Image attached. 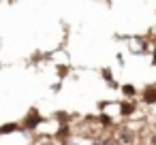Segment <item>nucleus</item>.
Wrapping results in <instances>:
<instances>
[{"instance_id": "1", "label": "nucleus", "mask_w": 156, "mask_h": 145, "mask_svg": "<svg viewBox=\"0 0 156 145\" xmlns=\"http://www.w3.org/2000/svg\"><path fill=\"white\" fill-rule=\"evenodd\" d=\"M111 141H113L115 145H135L137 132H135L130 126H118V128H113Z\"/></svg>"}, {"instance_id": "2", "label": "nucleus", "mask_w": 156, "mask_h": 145, "mask_svg": "<svg viewBox=\"0 0 156 145\" xmlns=\"http://www.w3.org/2000/svg\"><path fill=\"white\" fill-rule=\"evenodd\" d=\"M143 100H145L147 105H154V102H156V88H145V92H143Z\"/></svg>"}, {"instance_id": "3", "label": "nucleus", "mask_w": 156, "mask_h": 145, "mask_svg": "<svg viewBox=\"0 0 156 145\" xmlns=\"http://www.w3.org/2000/svg\"><path fill=\"white\" fill-rule=\"evenodd\" d=\"M92 145H115V143L111 141V136H98L92 141Z\"/></svg>"}, {"instance_id": "4", "label": "nucleus", "mask_w": 156, "mask_h": 145, "mask_svg": "<svg viewBox=\"0 0 156 145\" xmlns=\"http://www.w3.org/2000/svg\"><path fill=\"white\" fill-rule=\"evenodd\" d=\"M120 109H122V113H124V115H130V113L135 111V107H133V105H128V102L120 105Z\"/></svg>"}, {"instance_id": "5", "label": "nucleus", "mask_w": 156, "mask_h": 145, "mask_svg": "<svg viewBox=\"0 0 156 145\" xmlns=\"http://www.w3.org/2000/svg\"><path fill=\"white\" fill-rule=\"evenodd\" d=\"M122 90H124V94H126V96H135V88H133V85H124Z\"/></svg>"}, {"instance_id": "6", "label": "nucleus", "mask_w": 156, "mask_h": 145, "mask_svg": "<svg viewBox=\"0 0 156 145\" xmlns=\"http://www.w3.org/2000/svg\"><path fill=\"white\" fill-rule=\"evenodd\" d=\"M41 145H60V143H58V141H51V139H47V141H43Z\"/></svg>"}, {"instance_id": "7", "label": "nucleus", "mask_w": 156, "mask_h": 145, "mask_svg": "<svg viewBox=\"0 0 156 145\" xmlns=\"http://www.w3.org/2000/svg\"><path fill=\"white\" fill-rule=\"evenodd\" d=\"M147 145H156V132L150 136V141H147Z\"/></svg>"}, {"instance_id": "8", "label": "nucleus", "mask_w": 156, "mask_h": 145, "mask_svg": "<svg viewBox=\"0 0 156 145\" xmlns=\"http://www.w3.org/2000/svg\"><path fill=\"white\" fill-rule=\"evenodd\" d=\"M154 64H156V54H154Z\"/></svg>"}]
</instances>
